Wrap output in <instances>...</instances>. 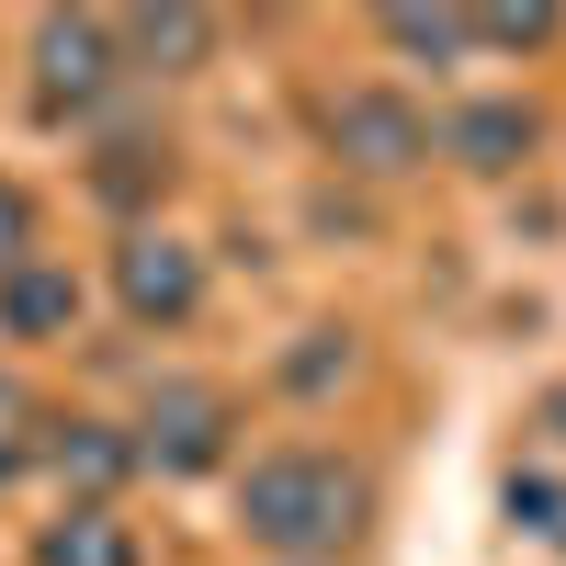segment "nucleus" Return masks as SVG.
<instances>
[{
  "mask_svg": "<svg viewBox=\"0 0 566 566\" xmlns=\"http://www.w3.org/2000/svg\"><path fill=\"white\" fill-rule=\"evenodd\" d=\"M239 522L261 555H340L374 522V476L352 453H317V442H283L239 464Z\"/></svg>",
  "mask_w": 566,
  "mask_h": 566,
  "instance_id": "f257e3e1",
  "label": "nucleus"
},
{
  "mask_svg": "<svg viewBox=\"0 0 566 566\" xmlns=\"http://www.w3.org/2000/svg\"><path fill=\"white\" fill-rule=\"evenodd\" d=\"M125 80V45H114V12H45L34 23V114H103V91Z\"/></svg>",
  "mask_w": 566,
  "mask_h": 566,
  "instance_id": "f03ea898",
  "label": "nucleus"
},
{
  "mask_svg": "<svg viewBox=\"0 0 566 566\" xmlns=\"http://www.w3.org/2000/svg\"><path fill=\"white\" fill-rule=\"evenodd\" d=\"M431 148H442L431 114H419L408 91H386V80H363V91H340V103H328V159L363 170V181H397V170H419Z\"/></svg>",
  "mask_w": 566,
  "mask_h": 566,
  "instance_id": "7ed1b4c3",
  "label": "nucleus"
},
{
  "mask_svg": "<svg viewBox=\"0 0 566 566\" xmlns=\"http://www.w3.org/2000/svg\"><path fill=\"white\" fill-rule=\"evenodd\" d=\"M227 431H239L227 386H193V374H170L125 442H136V464H159V476H216V464H227Z\"/></svg>",
  "mask_w": 566,
  "mask_h": 566,
  "instance_id": "20e7f679",
  "label": "nucleus"
},
{
  "mask_svg": "<svg viewBox=\"0 0 566 566\" xmlns=\"http://www.w3.org/2000/svg\"><path fill=\"white\" fill-rule=\"evenodd\" d=\"M114 295L136 328H181L205 306V250L193 239H170V227H125V250H114Z\"/></svg>",
  "mask_w": 566,
  "mask_h": 566,
  "instance_id": "39448f33",
  "label": "nucleus"
},
{
  "mask_svg": "<svg viewBox=\"0 0 566 566\" xmlns=\"http://www.w3.org/2000/svg\"><path fill=\"white\" fill-rule=\"evenodd\" d=\"M80 328V272L69 261H12L0 272V340H69Z\"/></svg>",
  "mask_w": 566,
  "mask_h": 566,
  "instance_id": "423d86ee",
  "label": "nucleus"
},
{
  "mask_svg": "<svg viewBox=\"0 0 566 566\" xmlns=\"http://www.w3.org/2000/svg\"><path fill=\"white\" fill-rule=\"evenodd\" d=\"M431 136H442V159H464V170H522V159L544 148V114H533V103H464V114H442Z\"/></svg>",
  "mask_w": 566,
  "mask_h": 566,
  "instance_id": "0eeeda50",
  "label": "nucleus"
},
{
  "mask_svg": "<svg viewBox=\"0 0 566 566\" xmlns=\"http://www.w3.org/2000/svg\"><path fill=\"white\" fill-rule=\"evenodd\" d=\"M45 464H57V476H80V488H91V510H114L103 488H125V476H136V442L114 431V419H57V431H45Z\"/></svg>",
  "mask_w": 566,
  "mask_h": 566,
  "instance_id": "6e6552de",
  "label": "nucleus"
},
{
  "mask_svg": "<svg viewBox=\"0 0 566 566\" xmlns=\"http://www.w3.org/2000/svg\"><path fill=\"white\" fill-rule=\"evenodd\" d=\"M114 45H125V69H193L205 45H216V12H114Z\"/></svg>",
  "mask_w": 566,
  "mask_h": 566,
  "instance_id": "1a4fd4ad",
  "label": "nucleus"
},
{
  "mask_svg": "<svg viewBox=\"0 0 566 566\" xmlns=\"http://www.w3.org/2000/svg\"><path fill=\"white\" fill-rule=\"evenodd\" d=\"M34 566H148V555H136V533L114 522V510H69V522H45L34 533Z\"/></svg>",
  "mask_w": 566,
  "mask_h": 566,
  "instance_id": "9d476101",
  "label": "nucleus"
},
{
  "mask_svg": "<svg viewBox=\"0 0 566 566\" xmlns=\"http://www.w3.org/2000/svg\"><path fill=\"white\" fill-rule=\"evenodd\" d=\"M374 34H386L397 57H431V69L476 57V34H464V12H419V0H397V12H374Z\"/></svg>",
  "mask_w": 566,
  "mask_h": 566,
  "instance_id": "9b49d317",
  "label": "nucleus"
},
{
  "mask_svg": "<svg viewBox=\"0 0 566 566\" xmlns=\"http://www.w3.org/2000/svg\"><path fill=\"white\" fill-rule=\"evenodd\" d=\"M555 0H522V12H464V34H476V45H499V57H522V45H555Z\"/></svg>",
  "mask_w": 566,
  "mask_h": 566,
  "instance_id": "f8f14e48",
  "label": "nucleus"
},
{
  "mask_svg": "<svg viewBox=\"0 0 566 566\" xmlns=\"http://www.w3.org/2000/svg\"><path fill=\"white\" fill-rule=\"evenodd\" d=\"M510 522L544 533V544L566 555V476H544V464H533V476H510Z\"/></svg>",
  "mask_w": 566,
  "mask_h": 566,
  "instance_id": "ddd939ff",
  "label": "nucleus"
},
{
  "mask_svg": "<svg viewBox=\"0 0 566 566\" xmlns=\"http://www.w3.org/2000/svg\"><path fill=\"white\" fill-rule=\"evenodd\" d=\"M328 374H352V340H340V328H317V340H306L295 363H283V386H306V397H317Z\"/></svg>",
  "mask_w": 566,
  "mask_h": 566,
  "instance_id": "4468645a",
  "label": "nucleus"
},
{
  "mask_svg": "<svg viewBox=\"0 0 566 566\" xmlns=\"http://www.w3.org/2000/svg\"><path fill=\"white\" fill-rule=\"evenodd\" d=\"M12 261H34V193L0 181V272H12Z\"/></svg>",
  "mask_w": 566,
  "mask_h": 566,
  "instance_id": "2eb2a0df",
  "label": "nucleus"
},
{
  "mask_svg": "<svg viewBox=\"0 0 566 566\" xmlns=\"http://www.w3.org/2000/svg\"><path fill=\"white\" fill-rule=\"evenodd\" d=\"M23 453H34V442H0V488H12V476H23Z\"/></svg>",
  "mask_w": 566,
  "mask_h": 566,
  "instance_id": "dca6fc26",
  "label": "nucleus"
},
{
  "mask_svg": "<svg viewBox=\"0 0 566 566\" xmlns=\"http://www.w3.org/2000/svg\"><path fill=\"white\" fill-rule=\"evenodd\" d=\"M12 419H23V397H12V386H0V442H12Z\"/></svg>",
  "mask_w": 566,
  "mask_h": 566,
  "instance_id": "f3484780",
  "label": "nucleus"
},
{
  "mask_svg": "<svg viewBox=\"0 0 566 566\" xmlns=\"http://www.w3.org/2000/svg\"><path fill=\"white\" fill-rule=\"evenodd\" d=\"M544 419H555V431H566V397H544Z\"/></svg>",
  "mask_w": 566,
  "mask_h": 566,
  "instance_id": "a211bd4d",
  "label": "nucleus"
}]
</instances>
